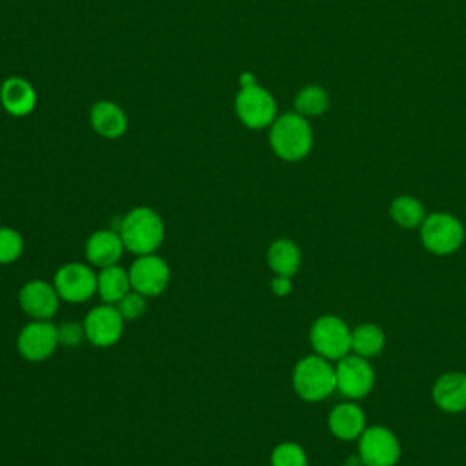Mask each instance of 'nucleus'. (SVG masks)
I'll return each mask as SVG.
<instances>
[{
  "instance_id": "obj_1",
  "label": "nucleus",
  "mask_w": 466,
  "mask_h": 466,
  "mask_svg": "<svg viewBox=\"0 0 466 466\" xmlns=\"http://www.w3.org/2000/svg\"><path fill=\"white\" fill-rule=\"evenodd\" d=\"M118 233L126 246V251L133 255L157 253L166 237V226L162 217L147 206H137L129 209L120 220Z\"/></svg>"
},
{
  "instance_id": "obj_2",
  "label": "nucleus",
  "mask_w": 466,
  "mask_h": 466,
  "mask_svg": "<svg viewBox=\"0 0 466 466\" xmlns=\"http://www.w3.org/2000/svg\"><path fill=\"white\" fill-rule=\"evenodd\" d=\"M269 146L286 162H297L308 157L313 147V131L308 118L297 111L279 115L269 126Z\"/></svg>"
},
{
  "instance_id": "obj_3",
  "label": "nucleus",
  "mask_w": 466,
  "mask_h": 466,
  "mask_svg": "<svg viewBox=\"0 0 466 466\" xmlns=\"http://www.w3.org/2000/svg\"><path fill=\"white\" fill-rule=\"evenodd\" d=\"M295 393L306 402H319L337 390L335 366L331 360L313 353L302 357L291 373Z\"/></svg>"
},
{
  "instance_id": "obj_4",
  "label": "nucleus",
  "mask_w": 466,
  "mask_h": 466,
  "mask_svg": "<svg viewBox=\"0 0 466 466\" xmlns=\"http://www.w3.org/2000/svg\"><path fill=\"white\" fill-rule=\"evenodd\" d=\"M235 113L238 120L249 129L269 127L279 116L273 95L257 82L240 86L235 96Z\"/></svg>"
},
{
  "instance_id": "obj_5",
  "label": "nucleus",
  "mask_w": 466,
  "mask_h": 466,
  "mask_svg": "<svg viewBox=\"0 0 466 466\" xmlns=\"http://www.w3.org/2000/svg\"><path fill=\"white\" fill-rule=\"evenodd\" d=\"M420 240L433 255H451L464 242V228L450 213H431L420 224Z\"/></svg>"
},
{
  "instance_id": "obj_6",
  "label": "nucleus",
  "mask_w": 466,
  "mask_h": 466,
  "mask_svg": "<svg viewBox=\"0 0 466 466\" xmlns=\"http://www.w3.org/2000/svg\"><path fill=\"white\" fill-rule=\"evenodd\" d=\"M309 342L317 355L339 360L351 351V331L340 317L322 315L309 329Z\"/></svg>"
},
{
  "instance_id": "obj_7",
  "label": "nucleus",
  "mask_w": 466,
  "mask_h": 466,
  "mask_svg": "<svg viewBox=\"0 0 466 466\" xmlns=\"http://www.w3.org/2000/svg\"><path fill=\"white\" fill-rule=\"evenodd\" d=\"M53 286L60 300L82 304L96 293V271L91 264L67 262L60 266L53 277Z\"/></svg>"
},
{
  "instance_id": "obj_8",
  "label": "nucleus",
  "mask_w": 466,
  "mask_h": 466,
  "mask_svg": "<svg viewBox=\"0 0 466 466\" xmlns=\"http://www.w3.org/2000/svg\"><path fill=\"white\" fill-rule=\"evenodd\" d=\"M127 273H129L131 289L138 291L146 299L162 295L171 277L167 262L157 253L138 255L127 268Z\"/></svg>"
},
{
  "instance_id": "obj_9",
  "label": "nucleus",
  "mask_w": 466,
  "mask_h": 466,
  "mask_svg": "<svg viewBox=\"0 0 466 466\" xmlns=\"http://www.w3.org/2000/svg\"><path fill=\"white\" fill-rule=\"evenodd\" d=\"M124 317L115 304H98L84 317L86 340L96 348H111L124 335Z\"/></svg>"
},
{
  "instance_id": "obj_10",
  "label": "nucleus",
  "mask_w": 466,
  "mask_h": 466,
  "mask_svg": "<svg viewBox=\"0 0 466 466\" xmlns=\"http://www.w3.org/2000/svg\"><path fill=\"white\" fill-rule=\"evenodd\" d=\"M58 346V326L51 320H31L16 335V351L29 362L47 360Z\"/></svg>"
},
{
  "instance_id": "obj_11",
  "label": "nucleus",
  "mask_w": 466,
  "mask_h": 466,
  "mask_svg": "<svg viewBox=\"0 0 466 466\" xmlns=\"http://www.w3.org/2000/svg\"><path fill=\"white\" fill-rule=\"evenodd\" d=\"M359 459L362 466H395L400 459L399 439L384 426L366 428L359 437Z\"/></svg>"
},
{
  "instance_id": "obj_12",
  "label": "nucleus",
  "mask_w": 466,
  "mask_h": 466,
  "mask_svg": "<svg viewBox=\"0 0 466 466\" xmlns=\"http://www.w3.org/2000/svg\"><path fill=\"white\" fill-rule=\"evenodd\" d=\"M335 379L337 390L346 399H362L371 391L375 373L368 359L355 353H348L346 357L337 360Z\"/></svg>"
},
{
  "instance_id": "obj_13",
  "label": "nucleus",
  "mask_w": 466,
  "mask_h": 466,
  "mask_svg": "<svg viewBox=\"0 0 466 466\" xmlns=\"http://www.w3.org/2000/svg\"><path fill=\"white\" fill-rule=\"evenodd\" d=\"M18 304L31 320H51L58 311L60 297L53 286L44 279L27 280L18 291Z\"/></svg>"
},
{
  "instance_id": "obj_14",
  "label": "nucleus",
  "mask_w": 466,
  "mask_h": 466,
  "mask_svg": "<svg viewBox=\"0 0 466 466\" xmlns=\"http://www.w3.org/2000/svg\"><path fill=\"white\" fill-rule=\"evenodd\" d=\"M126 246L118 229H96L86 240V258L93 268H107L120 262Z\"/></svg>"
},
{
  "instance_id": "obj_15",
  "label": "nucleus",
  "mask_w": 466,
  "mask_h": 466,
  "mask_svg": "<svg viewBox=\"0 0 466 466\" xmlns=\"http://www.w3.org/2000/svg\"><path fill=\"white\" fill-rule=\"evenodd\" d=\"M431 399L446 413H461L466 410V373L448 371L442 373L433 388Z\"/></svg>"
},
{
  "instance_id": "obj_16",
  "label": "nucleus",
  "mask_w": 466,
  "mask_h": 466,
  "mask_svg": "<svg viewBox=\"0 0 466 466\" xmlns=\"http://www.w3.org/2000/svg\"><path fill=\"white\" fill-rule=\"evenodd\" d=\"M91 129L104 138H120L127 131V115L113 100H98L89 111Z\"/></svg>"
},
{
  "instance_id": "obj_17",
  "label": "nucleus",
  "mask_w": 466,
  "mask_h": 466,
  "mask_svg": "<svg viewBox=\"0 0 466 466\" xmlns=\"http://www.w3.org/2000/svg\"><path fill=\"white\" fill-rule=\"evenodd\" d=\"M0 104L13 116H25L36 107V91L22 76H9L0 86Z\"/></svg>"
},
{
  "instance_id": "obj_18",
  "label": "nucleus",
  "mask_w": 466,
  "mask_h": 466,
  "mask_svg": "<svg viewBox=\"0 0 466 466\" xmlns=\"http://www.w3.org/2000/svg\"><path fill=\"white\" fill-rule=\"evenodd\" d=\"M328 428L340 441H355L366 430V415L359 404L340 402L329 411Z\"/></svg>"
},
{
  "instance_id": "obj_19",
  "label": "nucleus",
  "mask_w": 466,
  "mask_h": 466,
  "mask_svg": "<svg viewBox=\"0 0 466 466\" xmlns=\"http://www.w3.org/2000/svg\"><path fill=\"white\" fill-rule=\"evenodd\" d=\"M131 291L129 273L122 266H107L96 271V295L106 304H116Z\"/></svg>"
},
{
  "instance_id": "obj_20",
  "label": "nucleus",
  "mask_w": 466,
  "mask_h": 466,
  "mask_svg": "<svg viewBox=\"0 0 466 466\" xmlns=\"http://www.w3.org/2000/svg\"><path fill=\"white\" fill-rule=\"evenodd\" d=\"M266 260L273 275H284V277H293L297 275L300 268V249L299 246L289 240V238H277L269 244Z\"/></svg>"
},
{
  "instance_id": "obj_21",
  "label": "nucleus",
  "mask_w": 466,
  "mask_h": 466,
  "mask_svg": "<svg viewBox=\"0 0 466 466\" xmlns=\"http://www.w3.org/2000/svg\"><path fill=\"white\" fill-rule=\"evenodd\" d=\"M386 344L384 331L371 322L359 324L351 329V351L364 359H371L382 351Z\"/></svg>"
},
{
  "instance_id": "obj_22",
  "label": "nucleus",
  "mask_w": 466,
  "mask_h": 466,
  "mask_svg": "<svg viewBox=\"0 0 466 466\" xmlns=\"http://www.w3.org/2000/svg\"><path fill=\"white\" fill-rule=\"evenodd\" d=\"M390 215L391 218L404 229L420 228V224L426 218L424 206L419 198L411 195H400L390 204Z\"/></svg>"
},
{
  "instance_id": "obj_23",
  "label": "nucleus",
  "mask_w": 466,
  "mask_h": 466,
  "mask_svg": "<svg viewBox=\"0 0 466 466\" xmlns=\"http://www.w3.org/2000/svg\"><path fill=\"white\" fill-rule=\"evenodd\" d=\"M329 107V95L322 86H304L295 96V111L306 118L320 116Z\"/></svg>"
},
{
  "instance_id": "obj_24",
  "label": "nucleus",
  "mask_w": 466,
  "mask_h": 466,
  "mask_svg": "<svg viewBox=\"0 0 466 466\" xmlns=\"http://www.w3.org/2000/svg\"><path fill=\"white\" fill-rule=\"evenodd\" d=\"M271 466H308V455L297 442H280L269 455Z\"/></svg>"
},
{
  "instance_id": "obj_25",
  "label": "nucleus",
  "mask_w": 466,
  "mask_h": 466,
  "mask_svg": "<svg viewBox=\"0 0 466 466\" xmlns=\"http://www.w3.org/2000/svg\"><path fill=\"white\" fill-rule=\"evenodd\" d=\"M24 253V237L15 228L0 226V264H13Z\"/></svg>"
},
{
  "instance_id": "obj_26",
  "label": "nucleus",
  "mask_w": 466,
  "mask_h": 466,
  "mask_svg": "<svg viewBox=\"0 0 466 466\" xmlns=\"http://www.w3.org/2000/svg\"><path fill=\"white\" fill-rule=\"evenodd\" d=\"M116 309L124 317V320H137L140 319L147 309V299L140 295L138 291H129L124 299H120L116 304Z\"/></svg>"
},
{
  "instance_id": "obj_27",
  "label": "nucleus",
  "mask_w": 466,
  "mask_h": 466,
  "mask_svg": "<svg viewBox=\"0 0 466 466\" xmlns=\"http://www.w3.org/2000/svg\"><path fill=\"white\" fill-rule=\"evenodd\" d=\"M84 339H86V333H84V326H82L80 322L67 320V322H64V324L58 326V340H60V344L69 346V348H75V346H78Z\"/></svg>"
},
{
  "instance_id": "obj_28",
  "label": "nucleus",
  "mask_w": 466,
  "mask_h": 466,
  "mask_svg": "<svg viewBox=\"0 0 466 466\" xmlns=\"http://www.w3.org/2000/svg\"><path fill=\"white\" fill-rule=\"evenodd\" d=\"M271 291L277 295V297H286L291 293L293 289V284H291V277H284V275H275L271 279Z\"/></svg>"
}]
</instances>
